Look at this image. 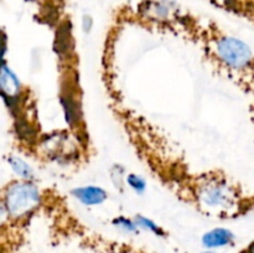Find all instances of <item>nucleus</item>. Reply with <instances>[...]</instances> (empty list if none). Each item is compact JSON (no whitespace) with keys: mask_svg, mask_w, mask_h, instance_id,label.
<instances>
[{"mask_svg":"<svg viewBox=\"0 0 254 253\" xmlns=\"http://www.w3.org/2000/svg\"><path fill=\"white\" fill-rule=\"evenodd\" d=\"M5 207L12 217L29 215L40 202V192L36 186L27 183H16L9 186L4 196Z\"/></svg>","mask_w":254,"mask_h":253,"instance_id":"obj_1","label":"nucleus"},{"mask_svg":"<svg viewBox=\"0 0 254 253\" xmlns=\"http://www.w3.org/2000/svg\"><path fill=\"white\" fill-rule=\"evenodd\" d=\"M216 49L221 61L233 69H242L250 66L253 59L248 45L236 37H222L218 40Z\"/></svg>","mask_w":254,"mask_h":253,"instance_id":"obj_2","label":"nucleus"},{"mask_svg":"<svg viewBox=\"0 0 254 253\" xmlns=\"http://www.w3.org/2000/svg\"><path fill=\"white\" fill-rule=\"evenodd\" d=\"M201 206L211 211H222L233 202V192L230 186L221 181H211L201 186L198 191Z\"/></svg>","mask_w":254,"mask_h":253,"instance_id":"obj_3","label":"nucleus"},{"mask_svg":"<svg viewBox=\"0 0 254 253\" xmlns=\"http://www.w3.org/2000/svg\"><path fill=\"white\" fill-rule=\"evenodd\" d=\"M74 196L84 205H98L107 198V193L103 189L96 186L79 188L73 191Z\"/></svg>","mask_w":254,"mask_h":253,"instance_id":"obj_4","label":"nucleus"},{"mask_svg":"<svg viewBox=\"0 0 254 253\" xmlns=\"http://www.w3.org/2000/svg\"><path fill=\"white\" fill-rule=\"evenodd\" d=\"M0 84H1V91L4 94L5 99L6 98H15L17 93L20 92V82L16 78L11 69L7 68L6 66H2L1 68V77H0Z\"/></svg>","mask_w":254,"mask_h":253,"instance_id":"obj_5","label":"nucleus"},{"mask_svg":"<svg viewBox=\"0 0 254 253\" xmlns=\"http://www.w3.org/2000/svg\"><path fill=\"white\" fill-rule=\"evenodd\" d=\"M233 235L228 230L225 228H216V230L210 231L206 233L202 238V242L206 247L215 248V247H222V246L228 245L232 242Z\"/></svg>","mask_w":254,"mask_h":253,"instance_id":"obj_6","label":"nucleus"},{"mask_svg":"<svg viewBox=\"0 0 254 253\" xmlns=\"http://www.w3.org/2000/svg\"><path fill=\"white\" fill-rule=\"evenodd\" d=\"M9 163H10V165H11L12 170H14L17 175L21 176V178L30 179L32 176L31 168H30V166L27 165L24 160H21L20 158L11 156V158L9 159Z\"/></svg>","mask_w":254,"mask_h":253,"instance_id":"obj_7","label":"nucleus"},{"mask_svg":"<svg viewBox=\"0 0 254 253\" xmlns=\"http://www.w3.org/2000/svg\"><path fill=\"white\" fill-rule=\"evenodd\" d=\"M127 183L129 184V186H130L131 189H134V190L138 191V192H143V191L145 190V181H144V179H141L140 176L138 175L129 174V175L127 176Z\"/></svg>","mask_w":254,"mask_h":253,"instance_id":"obj_8","label":"nucleus"},{"mask_svg":"<svg viewBox=\"0 0 254 253\" xmlns=\"http://www.w3.org/2000/svg\"><path fill=\"white\" fill-rule=\"evenodd\" d=\"M135 223L138 226H140V227L143 228H146V230L149 231H153V232L158 233V235H163V231H161V228L159 227V226H156L155 223L153 222V221L148 220V218L143 217V216H138V217L135 218Z\"/></svg>","mask_w":254,"mask_h":253,"instance_id":"obj_9","label":"nucleus"},{"mask_svg":"<svg viewBox=\"0 0 254 253\" xmlns=\"http://www.w3.org/2000/svg\"><path fill=\"white\" fill-rule=\"evenodd\" d=\"M114 223H116V225H118L121 228H124L126 231H129V232H133V231H135L136 226H138L136 223H133L131 221L127 220V218H123V217L117 218V220L114 221Z\"/></svg>","mask_w":254,"mask_h":253,"instance_id":"obj_10","label":"nucleus"},{"mask_svg":"<svg viewBox=\"0 0 254 253\" xmlns=\"http://www.w3.org/2000/svg\"><path fill=\"white\" fill-rule=\"evenodd\" d=\"M82 26H83L84 31L88 32L92 27V17L88 15H84L83 19H82Z\"/></svg>","mask_w":254,"mask_h":253,"instance_id":"obj_11","label":"nucleus"},{"mask_svg":"<svg viewBox=\"0 0 254 253\" xmlns=\"http://www.w3.org/2000/svg\"><path fill=\"white\" fill-rule=\"evenodd\" d=\"M248 253H254V243L252 246H251V248H250V251H248Z\"/></svg>","mask_w":254,"mask_h":253,"instance_id":"obj_12","label":"nucleus"}]
</instances>
